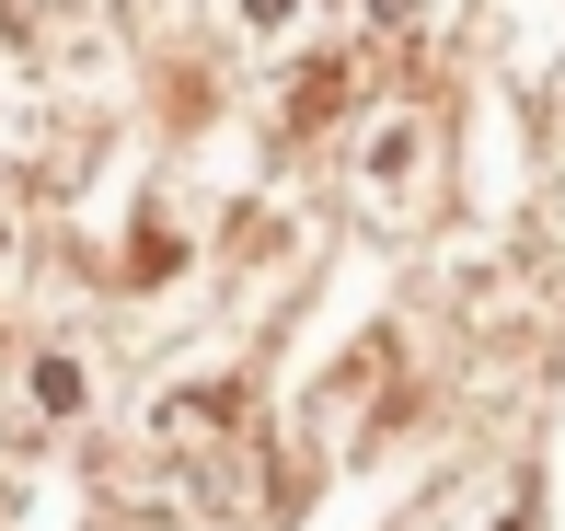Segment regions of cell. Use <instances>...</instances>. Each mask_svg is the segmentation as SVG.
Masks as SVG:
<instances>
[{"instance_id": "obj_1", "label": "cell", "mask_w": 565, "mask_h": 531, "mask_svg": "<svg viewBox=\"0 0 565 531\" xmlns=\"http://www.w3.org/2000/svg\"><path fill=\"white\" fill-rule=\"evenodd\" d=\"M416 150H427L416 128H381L370 139V209H404V197H416Z\"/></svg>"}, {"instance_id": "obj_2", "label": "cell", "mask_w": 565, "mask_h": 531, "mask_svg": "<svg viewBox=\"0 0 565 531\" xmlns=\"http://www.w3.org/2000/svg\"><path fill=\"white\" fill-rule=\"evenodd\" d=\"M231 23H243L254 46H277V35H300V0H231Z\"/></svg>"}, {"instance_id": "obj_3", "label": "cell", "mask_w": 565, "mask_h": 531, "mask_svg": "<svg viewBox=\"0 0 565 531\" xmlns=\"http://www.w3.org/2000/svg\"><path fill=\"white\" fill-rule=\"evenodd\" d=\"M35 393H46V416H70V404H82V370H70V359H46V370H35Z\"/></svg>"}, {"instance_id": "obj_4", "label": "cell", "mask_w": 565, "mask_h": 531, "mask_svg": "<svg viewBox=\"0 0 565 531\" xmlns=\"http://www.w3.org/2000/svg\"><path fill=\"white\" fill-rule=\"evenodd\" d=\"M0 266H12V209H0Z\"/></svg>"}]
</instances>
